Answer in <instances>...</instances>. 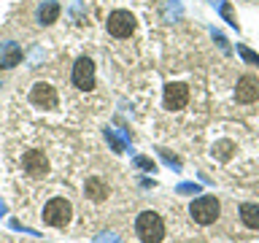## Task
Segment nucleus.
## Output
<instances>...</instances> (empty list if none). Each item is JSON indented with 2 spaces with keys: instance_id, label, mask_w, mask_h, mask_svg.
Wrapping results in <instances>:
<instances>
[{
  "instance_id": "0eeeda50",
  "label": "nucleus",
  "mask_w": 259,
  "mask_h": 243,
  "mask_svg": "<svg viewBox=\"0 0 259 243\" xmlns=\"http://www.w3.org/2000/svg\"><path fill=\"white\" fill-rule=\"evenodd\" d=\"M30 103L38 105V108H57V92L52 84H44V81H38L35 87L30 89Z\"/></svg>"
},
{
  "instance_id": "423d86ee",
  "label": "nucleus",
  "mask_w": 259,
  "mask_h": 243,
  "mask_svg": "<svg viewBox=\"0 0 259 243\" xmlns=\"http://www.w3.org/2000/svg\"><path fill=\"white\" fill-rule=\"evenodd\" d=\"M189 103V87L176 81V84L165 87V108L167 111H181L184 105Z\"/></svg>"
},
{
  "instance_id": "9b49d317",
  "label": "nucleus",
  "mask_w": 259,
  "mask_h": 243,
  "mask_svg": "<svg viewBox=\"0 0 259 243\" xmlns=\"http://www.w3.org/2000/svg\"><path fill=\"white\" fill-rule=\"evenodd\" d=\"M57 16H60V3L57 0H46V3L38 6V22L40 24H54Z\"/></svg>"
},
{
  "instance_id": "9d476101",
  "label": "nucleus",
  "mask_w": 259,
  "mask_h": 243,
  "mask_svg": "<svg viewBox=\"0 0 259 243\" xmlns=\"http://www.w3.org/2000/svg\"><path fill=\"white\" fill-rule=\"evenodd\" d=\"M22 162H24V168H27L30 176H46V170H49V162L44 157V151H27Z\"/></svg>"
},
{
  "instance_id": "1a4fd4ad",
  "label": "nucleus",
  "mask_w": 259,
  "mask_h": 243,
  "mask_svg": "<svg viewBox=\"0 0 259 243\" xmlns=\"http://www.w3.org/2000/svg\"><path fill=\"white\" fill-rule=\"evenodd\" d=\"M22 62V46L14 44V40H6L0 44V68L3 70H11Z\"/></svg>"
},
{
  "instance_id": "f03ea898",
  "label": "nucleus",
  "mask_w": 259,
  "mask_h": 243,
  "mask_svg": "<svg viewBox=\"0 0 259 243\" xmlns=\"http://www.w3.org/2000/svg\"><path fill=\"white\" fill-rule=\"evenodd\" d=\"M189 214L197 224H213L219 214H222V202H219L213 194H200V197L192 200Z\"/></svg>"
},
{
  "instance_id": "4468645a",
  "label": "nucleus",
  "mask_w": 259,
  "mask_h": 243,
  "mask_svg": "<svg viewBox=\"0 0 259 243\" xmlns=\"http://www.w3.org/2000/svg\"><path fill=\"white\" fill-rule=\"evenodd\" d=\"M232 149H235V146H232L230 141H222V143L213 146V157H219V159H230Z\"/></svg>"
},
{
  "instance_id": "2eb2a0df",
  "label": "nucleus",
  "mask_w": 259,
  "mask_h": 243,
  "mask_svg": "<svg viewBox=\"0 0 259 243\" xmlns=\"http://www.w3.org/2000/svg\"><path fill=\"white\" fill-rule=\"evenodd\" d=\"M222 8V16H224V22H230L235 30H238V19H235V11H232V3H222L219 6Z\"/></svg>"
},
{
  "instance_id": "f3484780",
  "label": "nucleus",
  "mask_w": 259,
  "mask_h": 243,
  "mask_svg": "<svg viewBox=\"0 0 259 243\" xmlns=\"http://www.w3.org/2000/svg\"><path fill=\"white\" fill-rule=\"evenodd\" d=\"M105 138H108V141H111V146H113V149H116V154H121V151H124V143H121L119 138L113 135V130H105Z\"/></svg>"
},
{
  "instance_id": "6ab92c4d",
  "label": "nucleus",
  "mask_w": 259,
  "mask_h": 243,
  "mask_svg": "<svg viewBox=\"0 0 259 243\" xmlns=\"http://www.w3.org/2000/svg\"><path fill=\"white\" fill-rule=\"evenodd\" d=\"M95 243H119V238H116L113 232H100V235L95 238Z\"/></svg>"
},
{
  "instance_id": "aec40b11",
  "label": "nucleus",
  "mask_w": 259,
  "mask_h": 243,
  "mask_svg": "<svg viewBox=\"0 0 259 243\" xmlns=\"http://www.w3.org/2000/svg\"><path fill=\"white\" fill-rule=\"evenodd\" d=\"M178 192H181V194H186V192H194V194H197L200 186H197V184H181V186H178Z\"/></svg>"
},
{
  "instance_id": "4be33fe9",
  "label": "nucleus",
  "mask_w": 259,
  "mask_h": 243,
  "mask_svg": "<svg viewBox=\"0 0 259 243\" xmlns=\"http://www.w3.org/2000/svg\"><path fill=\"white\" fill-rule=\"evenodd\" d=\"M213 38L219 40V46H222L224 52H230V46H227V40H224V35H222V32H216V30H213Z\"/></svg>"
},
{
  "instance_id": "f8f14e48",
  "label": "nucleus",
  "mask_w": 259,
  "mask_h": 243,
  "mask_svg": "<svg viewBox=\"0 0 259 243\" xmlns=\"http://www.w3.org/2000/svg\"><path fill=\"white\" fill-rule=\"evenodd\" d=\"M240 219H243L246 227H251V230H259V206H254V202H243L240 206Z\"/></svg>"
},
{
  "instance_id": "7ed1b4c3",
  "label": "nucleus",
  "mask_w": 259,
  "mask_h": 243,
  "mask_svg": "<svg viewBox=\"0 0 259 243\" xmlns=\"http://www.w3.org/2000/svg\"><path fill=\"white\" fill-rule=\"evenodd\" d=\"M70 216H73V208H70V202L65 200V197L49 200L46 208H44V222L49 227H65V224L70 222Z\"/></svg>"
},
{
  "instance_id": "6e6552de",
  "label": "nucleus",
  "mask_w": 259,
  "mask_h": 243,
  "mask_svg": "<svg viewBox=\"0 0 259 243\" xmlns=\"http://www.w3.org/2000/svg\"><path fill=\"white\" fill-rule=\"evenodd\" d=\"M238 103H254L259 100V78L256 76H240L238 89H235Z\"/></svg>"
},
{
  "instance_id": "39448f33",
  "label": "nucleus",
  "mask_w": 259,
  "mask_h": 243,
  "mask_svg": "<svg viewBox=\"0 0 259 243\" xmlns=\"http://www.w3.org/2000/svg\"><path fill=\"white\" fill-rule=\"evenodd\" d=\"M73 87L84 89V92H89L95 87V62L89 57H81L73 65Z\"/></svg>"
},
{
  "instance_id": "ddd939ff",
  "label": "nucleus",
  "mask_w": 259,
  "mask_h": 243,
  "mask_svg": "<svg viewBox=\"0 0 259 243\" xmlns=\"http://www.w3.org/2000/svg\"><path fill=\"white\" fill-rule=\"evenodd\" d=\"M87 197L95 200V202L105 200V197H108V186H105L100 178H87Z\"/></svg>"
},
{
  "instance_id": "f257e3e1",
  "label": "nucleus",
  "mask_w": 259,
  "mask_h": 243,
  "mask_svg": "<svg viewBox=\"0 0 259 243\" xmlns=\"http://www.w3.org/2000/svg\"><path fill=\"white\" fill-rule=\"evenodd\" d=\"M135 232L143 243H162V238H165V222H162V216L157 211H143L135 219Z\"/></svg>"
},
{
  "instance_id": "dca6fc26",
  "label": "nucleus",
  "mask_w": 259,
  "mask_h": 243,
  "mask_svg": "<svg viewBox=\"0 0 259 243\" xmlns=\"http://www.w3.org/2000/svg\"><path fill=\"white\" fill-rule=\"evenodd\" d=\"M238 54H240V57H243V60H246V62H251V65H259V54H254V52H251V49L240 46V44H238Z\"/></svg>"
},
{
  "instance_id": "412c9836",
  "label": "nucleus",
  "mask_w": 259,
  "mask_h": 243,
  "mask_svg": "<svg viewBox=\"0 0 259 243\" xmlns=\"http://www.w3.org/2000/svg\"><path fill=\"white\" fill-rule=\"evenodd\" d=\"M159 154H162V159H165V162H167V165H173V168H181V162H178L176 157H170V154H167V151H159Z\"/></svg>"
},
{
  "instance_id": "a211bd4d",
  "label": "nucleus",
  "mask_w": 259,
  "mask_h": 243,
  "mask_svg": "<svg viewBox=\"0 0 259 243\" xmlns=\"http://www.w3.org/2000/svg\"><path fill=\"white\" fill-rule=\"evenodd\" d=\"M135 165L143 168V170H149V173H154V162L149 157H135Z\"/></svg>"
},
{
  "instance_id": "20e7f679",
  "label": "nucleus",
  "mask_w": 259,
  "mask_h": 243,
  "mask_svg": "<svg viewBox=\"0 0 259 243\" xmlns=\"http://www.w3.org/2000/svg\"><path fill=\"white\" fill-rule=\"evenodd\" d=\"M105 27H108V32L113 38H130L135 32V16L130 11H113L108 14V22H105Z\"/></svg>"
}]
</instances>
